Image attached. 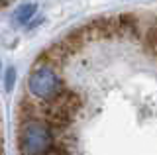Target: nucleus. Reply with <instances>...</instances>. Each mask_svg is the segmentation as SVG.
Segmentation results:
<instances>
[{
  "label": "nucleus",
  "instance_id": "9",
  "mask_svg": "<svg viewBox=\"0 0 157 155\" xmlns=\"http://www.w3.org/2000/svg\"><path fill=\"white\" fill-rule=\"evenodd\" d=\"M0 69H2V67H0Z\"/></svg>",
  "mask_w": 157,
  "mask_h": 155
},
{
  "label": "nucleus",
  "instance_id": "7",
  "mask_svg": "<svg viewBox=\"0 0 157 155\" xmlns=\"http://www.w3.org/2000/svg\"><path fill=\"white\" fill-rule=\"evenodd\" d=\"M14 81H16V69L10 67L6 71V90H12L14 89Z\"/></svg>",
  "mask_w": 157,
  "mask_h": 155
},
{
  "label": "nucleus",
  "instance_id": "8",
  "mask_svg": "<svg viewBox=\"0 0 157 155\" xmlns=\"http://www.w3.org/2000/svg\"><path fill=\"white\" fill-rule=\"evenodd\" d=\"M4 4H6V0H0V6H4Z\"/></svg>",
  "mask_w": 157,
  "mask_h": 155
},
{
  "label": "nucleus",
  "instance_id": "6",
  "mask_svg": "<svg viewBox=\"0 0 157 155\" xmlns=\"http://www.w3.org/2000/svg\"><path fill=\"white\" fill-rule=\"evenodd\" d=\"M43 155H71V153H69V147L65 143H57L55 142V145H53L47 153H43Z\"/></svg>",
  "mask_w": 157,
  "mask_h": 155
},
{
  "label": "nucleus",
  "instance_id": "2",
  "mask_svg": "<svg viewBox=\"0 0 157 155\" xmlns=\"http://www.w3.org/2000/svg\"><path fill=\"white\" fill-rule=\"evenodd\" d=\"M81 108H82V98L78 96V93L63 89L51 100L41 102V118L53 128V132H61L73 124V120Z\"/></svg>",
  "mask_w": 157,
  "mask_h": 155
},
{
  "label": "nucleus",
  "instance_id": "3",
  "mask_svg": "<svg viewBox=\"0 0 157 155\" xmlns=\"http://www.w3.org/2000/svg\"><path fill=\"white\" fill-rule=\"evenodd\" d=\"M63 89H65V85H63V79L55 67L45 65V63H36V67L28 77V90L32 98L39 100V102H47L53 96H57Z\"/></svg>",
  "mask_w": 157,
  "mask_h": 155
},
{
  "label": "nucleus",
  "instance_id": "5",
  "mask_svg": "<svg viewBox=\"0 0 157 155\" xmlns=\"http://www.w3.org/2000/svg\"><path fill=\"white\" fill-rule=\"evenodd\" d=\"M36 12H37L36 4H32V2L22 4V6H18L16 10H14V22L20 24V26H26V24H29V20L36 16Z\"/></svg>",
  "mask_w": 157,
  "mask_h": 155
},
{
  "label": "nucleus",
  "instance_id": "1",
  "mask_svg": "<svg viewBox=\"0 0 157 155\" xmlns=\"http://www.w3.org/2000/svg\"><path fill=\"white\" fill-rule=\"evenodd\" d=\"M18 151L20 155H43L55 145L57 138L53 128L43 118L18 122Z\"/></svg>",
  "mask_w": 157,
  "mask_h": 155
},
{
  "label": "nucleus",
  "instance_id": "4",
  "mask_svg": "<svg viewBox=\"0 0 157 155\" xmlns=\"http://www.w3.org/2000/svg\"><path fill=\"white\" fill-rule=\"evenodd\" d=\"M18 122H26L32 118H41V102H33L32 98H22L18 104Z\"/></svg>",
  "mask_w": 157,
  "mask_h": 155
}]
</instances>
